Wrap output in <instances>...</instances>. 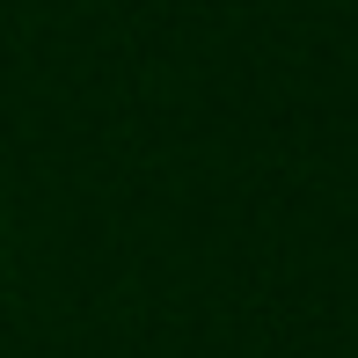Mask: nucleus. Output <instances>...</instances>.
I'll return each instance as SVG.
<instances>
[]
</instances>
